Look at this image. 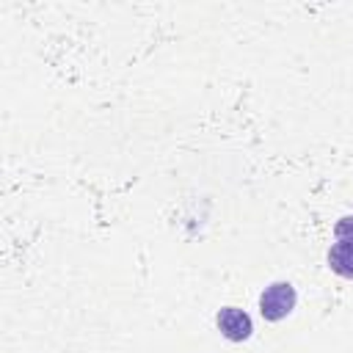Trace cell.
Segmentation results:
<instances>
[{"label": "cell", "mask_w": 353, "mask_h": 353, "mask_svg": "<svg viewBox=\"0 0 353 353\" xmlns=\"http://www.w3.org/2000/svg\"><path fill=\"white\" fill-rule=\"evenodd\" d=\"M295 309V287L290 281H273L262 290L259 295V312L265 320L276 323L281 317H287Z\"/></svg>", "instance_id": "cell-1"}, {"label": "cell", "mask_w": 353, "mask_h": 353, "mask_svg": "<svg viewBox=\"0 0 353 353\" xmlns=\"http://www.w3.org/2000/svg\"><path fill=\"white\" fill-rule=\"evenodd\" d=\"M218 328H221V334H223L226 339H232V342H243V339H248L251 331H254L251 317H248L243 309H237V306H223V309L218 312Z\"/></svg>", "instance_id": "cell-2"}, {"label": "cell", "mask_w": 353, "mask_h": 353, "mask_svg": "<svg viewBox=\"0 0 353 353\" xmlns=\"http://www.w3.org/2000/svg\"><path fill=\"white\" fill-rule=\"evenodd\" d=\"M328 268L342 279H353V245L350 243H334L328 251Z\"/></svg>", "instance_id": "cell-3"}, {"label": "cell", "mask_w": 353, "mask_h": 353, "mask_svg": "<svg viewBox=\"0 0 353 353\" xmlns=\"http://www.w3.org/2000/svg\"><path fill=\"white\" fill-rule=\"evenodd\" d=\"M334 234H336V243H350L353 245V215L339 218L336 226H334Z\"/></svg>", "instance_id": "cell-4"}]
</instances>
